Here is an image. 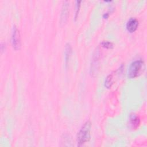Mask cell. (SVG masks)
I'll list each match as a JSON object with an SVG mask.
<instances>
[{
	"label": "cell",
	"mask_w": 147,
	"mask_h": 147,
	"mask_svg": "<svg viewBox=\"0 0 147 147\" xmlns=\"http://www.w3.org/2000/svg\"><path fill=\"white\" fill-rule=\"evenodd\" d=\"M144 63L141 59L133 61L129 65L127 70V76L130 79L136 78L140 74Z\"/></svg>",
	"instance_id": "cell-2"
},
{
	"label": "cell",
	"mask_w": 147,
	"mask_h": 147,
	"mask_svg": "<svg viewBox=\"0 0 147 147\" xmlns=\"http://www.w3.org/2000/svg\"><path fill=\"white\" fill-rule=\"evenodd\" d=\"M129 119H130V125H131L133 128L136 129L137 127H138L140 123V121L139 118L136 115V114H130Z\"/></svg>",
	"instance_id": "cell-5"
},
{
	"label": "cell",
	"mask_w": 147,
	"mask_h": 147,
	"mask_svg": "<svg viewBox=\"0 0 147 147\" xmlns=\"http://www.w3.org/2000/svg\"><path fill=\"white\" fill-rule=\"evenodd\" d=\"M11 44L15 50L20 49L21 47L20 33L19 30L15 25L13 28L11 33Z\"/></svg>",
	"instance_id": "cell-3"
},
{
	"label": "cell",
	"mask_w": 147,
	"mask_h": 147,
	"mask_svg": "<svg viewBox=\"0 0 147 147\" xmlns=\"http://www.w3.org/2000/svg\"><path fill=\"white\" fill-rule=\"evenodd\" d=\"M108 17H109V14H108V13H105V14H103V17L104 18H107Z\"/></svg>",
	"instance_id": "cell-11"
},
{
	"label": "cell",
	"mask_w": 147,
	"mask_h": 147,
	"mask_svg": "<svg viewBox=\"0 0 147 147\" xmlns=\"http://www.w3.org/2000/svg\"><path fill=\"white\" fill-rule=\"evenodd\" d=\"M101 45L107 49H111L113 48V44L112 42L108 41H103L101 42Z\"/></svg>",
	"instance_id": "cell-9"
},
{
	"label": "cell",
	"mask_w": 147,
	"mask_h": 147,
	"mask_svg": "<svg viewBox=\"0 0 147 147\" xmlns=\"http://www.w3.org/2000/svg\"><path fill=\"white\" fill-rule=\"evenodd\" d=\"M91 123L89 121H86L78 133L76 140L78 146H81L88 142L90 138Z\"/></svg>",
	"instance_id": "cell-1"
},
{
	"label": "cell",
	"mask_w": 147,
	"mask_h": 147,
	"mask_svg": "<svg viewBox=\"0 0 147 147\" xmlns=\"http://www.w3.org/2000/svg\"><path fill=\"white\" fill-rule=\"evenodd\" d=\"M68 13V5L67 4L64 3L63 5V8L62 10L61 14V18H60V22L61 24H64L65 22Z\"/></svg>",
	"instance_id": "cell-7"
},
{
	"label": "cell",
	"mask_w": 147,
	"mask_h": 147,
	"mask_svg": "<svg viewBox=\"0 0 147 147\" xmlns=\"http://www.w3.org/2000/svg\"><path fill=\"white\" fill-rule=\"evenodd\" d=\"M72 53V47L69 43H67L65 47V52H64V57H65V63L66 67L68 65L69 59L70 58L71 55Z\"/></svg>",
	"instance_id": "cell-6"
},
{
	"label": "cell",
	"mask_w": 147,
	"mask_h": 147,
	"mask_svg": "<svg viewBox=\"0 0 147 147\" xmlns=\"http://www.w3.org/2000/svg\"><path fill=\"white\" fill-rule=\"evenodd\" d=\"M76 12H75V20H76L77 19L78 16V13L79 11V9H80V1H77L76 2Z\"/></svg>",
	"instance_id": "cell-10"
},
{
	"label": "cell",
	"mask_w": 147,
	"mask_h": 147,
	"mask_svg": "<svg viewBox=\"0 0 147 147\" xmlns=\"http://www.w3.org/2000/svg\"><path fill=\"white\" fill-rule=\"evenodd\" d=\"M113 75H109L107 76L105 80V86L107 88H110L113 83Z\"/></svg>",
	"instance_id": "cell-8"
},
{
	"label": "cell",
	"mask_w": 147,
	"mask_h": 147,
	"mask_svg": "<svg viewBox=\"0 0 147 147\" xmlns=\"http://www.w3.org/2000/svg\"><path fill=\"white\" fill-rule=\"evenodd\" d=\"M138 24L139 22L137 18H130L126 23V28L129 32L133 33L137 30L138 26Z\"/></svg>",
	"instance_id": "cell-4"
}]
</instances>
